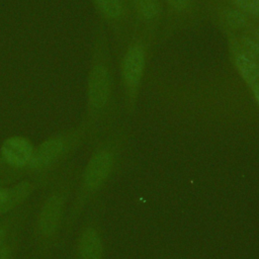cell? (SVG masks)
<instances>
[{"label": "cell", "mask_w": 259, "mask_h": 259, "mask_svg": "<svg viewBox=\"0 0 259 259\" xmlns=\"http://www.w3.org/2000/svg\"><path fill=\"white\" fill-rule=\"evenodd\" d=\"M235 64L242 77L250 86L258 82L259 67L252 58L247 55H239L236 58Z\"/></svg>", "instance_id": "9c48e42d"}, {"label": "cell", "mask_w": 259, "mask_h": 259, "mask_svg": "<svg viewBox=\"0 0 259 259\" xmlns=\"http://www.w3.org/2000/svg\"><path fill=\"white\" fill-rule=\"evenodd\" d=\"M140 9L145 18L152 19L158 12V1L157 0H139Z\"/></svg>", "instance_id": "4fadbf2b"}, {"label": "cell", "mask_w": 259, "mask_h": 259, "mask_svg": "<svg viewBox=\"0 0 259 259\" xmlns=\"http://www.w3.org/2000/svg\"><path fill=\"white\" fill-rule=\"evenodd\" d=\"M244 13L259 14V0H234Z\"/></svg>", "instance_id": "5bb4252c"}, {"label": "cell", "mask_w": 259, "mask_h": 259, "mask_svg": "<svg viewBox=\"0 0 259 259\" xmlns=\"http://www.w3.org/2000/svg\"><path fill=\"white\" fill-rule=\"evenodd\" d=\"M104 246L101 233L94 220L80 228L68 259H103Z\"/></svg>", "instance_id": "5b68a950"}, {"label": "cell", "mask_w": 259, "mask_h": 259, "mask_svg": "<svg viewBox=\"0 0 259 259\" xmlns=\"http://www.w3.org/2000/svg\"><path fill=\"white\" fill-rule=\"evenodd\" d=\"M145 68V53L139 46L132 47L125 54L122 73L127 85L136 86L143 75Z\"/></svg>", "instance_id": "52a82bcc"}, {"label": "cell", "mask_w": 259, "mask_h": 259, "mask_svg": "<svg viewBox=\"0 0 259 259\" xmlns=\"http://www.w3.org/2000/svg\"><path fill=\"white\" fill-rule=\"evenodd\" d=\"M32 210V206L29 203H24L8 214L0 218V248L8 240L15 227L23 222L27 221Z\"/></svg>", "instance_id": "ba28073f"}, {"label": "cell", "mask_w": 259, "mask_h": 259, "mask_svg": "<svg viewBox=\"0 0 259 259\" xmlns=\"http://www.w3.org/2000/svg\"><path fill=\"white\" fill-rule=\"evenodd\" d=\"M33 142L25 136L14 135L6 138L0 146V186L10 185L11 179L29 163Z\"/></svg>", "instance_id": "277c9868"}, {"label": "cell", "mask_w": 259, "mask_h": 259, "mask_svg": "<svg viewBox=\"0 0 259 259\" xmlns=\"http://www.w3.org/2000/svg\"><path fill=\"white\" fill-rule=\"evenodd\" d=\"M87 131L82 122L61 130L35 146L28 165L10 181L13 184L26 178L45 177L60 171L83 145Z\"/></svg>", "instance_id": "7a4b0ae2"}, {"label": "cell", "mask_w": 259, "mask_h": 259, "mask_svg": "<svg viewBox=\"0 0 259 259\" xmlns=\"http://www.w3.org/2000/svg\"><path fill=\"white\" fill-rule=\"evenodd\" d=\"M78 177L79 170L70 161L44 188L31 227L34 252L42 259L50 258L63 242L64 227Z\"/></svg>", "instance_id": "6da1fadb"}, {"label": "cell", "mask_w": 259, "mask_h": 259, "mask_svg": "<svg viewBox=\"0 0 259 259\" xmlns=\"http://www.w3.org/2000/svg\"><path fill=\"white\" fill-rule=\"evenodd\" d=\"M254 34H255V39L259 42V28H256L254 30Z\"/></svg>", "instance_id": "ac0fdd59"}, {"label": "cell", "mask_w": 259, "mask_h": 259, "mask_svg": "<svg viewBox=\"0 0 259 259\" xmlns=\"http://www.w3.org/2000/svg\"><path fill=\"white\" fill-rule=\"evenodd\" d=\"M251 87H252V90H253V93H254L255 99H256L257 103L259 104V82L254 83Z\"/></svg>", "instance_id": "e0dca14e"}, {"label": "cell", "mask_w": 259, "mask_h": 259, "mask_svg": "<svg viewBox=\"0 0 259 259\" xmlns=\"http://www.w3.org/2000/svg\"><path fill=\"white\" fill-rule=\"evenodd\" d=\"M167 1L170 4V6L176 10L184 9L189 2V0H167Z\"/></svg>", "instance_id": "2e32d148"}, {"label": "cell", "mask_w": 259, "mask_h": 259, "mask_svg": "<svg viewBox=\"0 0 259 259\" xmlns=\"http://www.w3.org/2000/svg\"><path fill=\"white\" fill-rule=\"evenodd\" d=\"M26 221L19 223L13 232L11 233L8 240L0 248V259H14L21 243V234Z\"/></svg>", "instance_id": "30bf717a"}, {"label": "cell", "mask_w": 259, "mask_h": 259, "mask_svg": "<svg viewBox=\"0 0 259 259\" xmlns=\"http://www.w3.org/2000/svg\"><path fill=\"white\" fill-rule=\"evenodd\" d=\"M92 2L100 15L108 20H116L123 13L120 0H92Z\"/></svg>", "instance_id": "8fae6325"}, {"label": "cell", "mask_w": 259, "mask_h": 259, "mask_svg": "<svg viewBox=\"0 0 259 259\" xmlns=\"http://www.w3.org/2000/svg\"><path fill=\"white\" fill-rule=\"evenodd\" d=\"M225 20L226 23L235 29H240L242 27H244L247 24V16L245 15V13L241 10H229L226 12L225 14Z\"/></svg>", "instance_id": "7c38bea8"}, {"label": "cell", "mask_w": 259, "mask_h": 259, "mask_svg": "<svg viewBox=\"0 0 259 259\" xmlns=\"http://www.w3.org/2000/svg\"><path fill=\"white\" fill-rule=\"evenodd\" d=\"M242 44L248 54L247 56H249L253 60L254 59L259 60V42L256 39L249 38V37H243Z\"/></svg>", "instance_id": "9a60e30c"}, {"label": "cell", "mask_w": 259, "mask_h": 259, "mask_svg": "<svg viewBox=\"0 0 259 259\" xmlns=\"http://www.w3.org/2000/svg\"><path fill=\"white\" fill-rule=\"evenodd\" d=\"M57 174L58 172L53 175L38 178H26L13 183L15 188L14 194L6 204L0 207V218L23 205L35 191L38 189H44L47 185H49Z\"/></svg>", "instance_id": "8992f818"}, {"label": "cell", "mask_w": 259, "mask_h": 259, "mask_svg": "<svg viewBox=\"0 0 259 259\" xmlns=\"http://www.w3.org/2000/svg\"><path fill=\"white\" fill-rule=\"evenodd\" d=\"M103 57L101 45L98 42L87 78V113L83 122L87 135L96 131L110 101L111 77Z\"/></svg>", "instance_id": "3957f363"}]
</instances>
